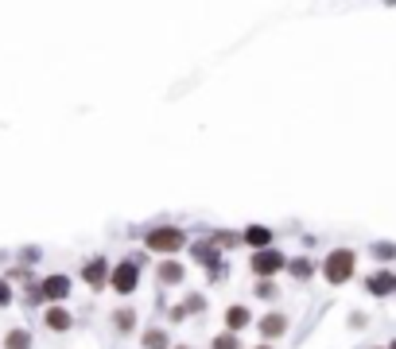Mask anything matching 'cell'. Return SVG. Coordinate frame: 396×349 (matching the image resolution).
Returning a JSON list of instances; mask_svg holds the SVG:
<instances>
[{
    "label": "cell",
    "mask_w": 396,
    "mask_h": 349,
    "mask_svg": "<svg viewBox=\"0 0 396 349\" xmlns=\"http://www.w3.org/2000/svg\"><path fill=\"white\" fill-rule=\"evenodd\" d=\"M354 264H357L354 249H334L327 256V264H322V272H327L330 283H346L350 275H354Z\"/></svg>",
    "instance_id": "obj_1"
},
{
    "label": "cell",
    "mask_w": 396,
    "mask_h": 349,
    "mask_svg": "<svg viewBox=\"0 0 396 349\" xmlns=\"http://www.w3.org/2000/svg\"><path fill=\"white\" fill-rule=\"evenodd\" d=\"M144 245H148V249L152 252H179L186 245V233L183 229H171V225H163V229H152L148 233V237H144Z\"/></svg>",
    "instance_id": "obj_2"
},
{
    "label": "cell",
    "mask_w": 396,
    "mask_h": 349,
    "mask_svg": "<svg viewBox=\"0 0 396 349\" xmlns=\"http://www.w3.org/2000/svg\"><path fill=\"white\" fill-rule=\"evenodd\" d=\"M109 283H113V291H117V295H132L136 283H140V268H136L132 260H125V264H117L109 272Z\"/></svg>",
    "instance_id": "obj_3"
},
{
    "label": "cell",
    "mask_w": 396,
    "mask_h": 349,
    "mask_svg": "<svg viewBox=\"0 0 396 349\" xmlns=\"http://www.w3.org/2000/svg\"><path fill=\"white\" fill-rule=\"evenodd\" d=\"M284 264H287V256L276 249V245H272V249H261V252L253 256V272H257V275H276Z\"/></svg>",
    "instance_id": "obj_4"
},
{
    "label": "cell",
    "mask_w": 396,
    "mask_h": 349,
    "mask_svg": "<svg viewBox=\"0 0 396 349\" xmlns=\"http://www.w3.org/2000/svg\"><path fill=\"white\" fill-rule=\"evenodd\" d=\"M105 275H109V264H105V256H93L90 264L82 268V280L90 283V287H105Z\"/></svg>",
    "instance_id": "obj_5"
},
{
    "label": "cell",
    "mask_w": 396,
    "mask_h": 349,
    "mask_svg": "<svg viewBox=\"0 0 396 349\" xmlns=\"http://www.w3.org/2000/svg\"><path fill=\"white\" fill-rule=\"evenodd\" d=\"M284 334H287V318L284 315H264L261 318V338L276 341V338H284Z\"/></svg>",
    "instance_id": "obj_6"
},
{
    "label": "cell",
    "mask_w": 396,
    "mask_h": 349,
    "mask_svg": "<svg viewBox=\"0 0 396 349\" xmlns=\"http://www.w3.org/2000/svg\"><path fill=\"white\" fill-rule=\"evenodd\" d=\"M241 241H245V245H253V249L261 252V249H272V233L264 229V225H249Z\"/></svg>",
    "instance_id": "obj_7"
},
{
    "label": "cell",
    "mask_w": 396,
    "mask_h": 349,
    "mask_svg": "<svg viewBox=\"0 0 396 349\" xmlns=\"http://www.w3.org/2000/svg\"><path fill=\"white\" fill-rule=\"evenodd\" d=\"M67 291H70L67 275H47V280H43V295H47V299H67Z\"/></svg>",
    "instance_id": "obj_8"
},
{
    "label": "cell",
    "mask_w": 396,
    "mask_h": 349,
    "mask_svg": "<svg viewBox=\"0 0 396 349\" xmlns=\"http://www.w3.org/2000/svg\"><path fill=\"white\" fill-rule=\"evenodd\" d=\"M365 287H369L373 295H392L396 291V275L392 272H377L373 280H365Z\"/></svg>",
    "instance_id": "obj_9"
},
{
    "label": "cell",
    "mask_w": 396,
    "mask_h": 349,
    "mask_svg": "<svg viewBox=\"0 0 396 349\" xmlns=\"http://www.w3.org/2000/svg\"><path fill=\"white\" fill-rule=\"evenodd\" d=\"M253 322V315H249V307H229L226 310V326H229V334H237V330H245V326Z\"/></svg>",
    "instance_id": "obj_10"
},
{
    "label": "cell",
    "mask_w": 396,
    "mask_h": 349,
    "mask_svg": "<svg viewBox=\"0 0 396 349\" xmlns=\"http://www.w3.org/2000/svg\"><path fill=\"white\" fill-rule=\"evenodd\" d=\"M43 322L51 326V330H70V310H67V307H47Z\"/></svg>",
    "instance_id": "obj_11"
},
{
    "label": "cell",
    "mask_w": 396,
    "mask_h": 349,
    "mask_svg": "<svg viewBox=\"0 0 396 349\" xmlns=\"http://www.w3.org/2000/svg\"><path fill=\"white\" fill-rule=\"evenodd\" d=\"M183 264H179V260H163V264H160V280L163 283H183Z\"/></svg>",
    "instance_id": "obj_12"
},
{
    "label": "cell",
    "mask_w": 396,
    "mask_h": 349,
    "mask_svg": "<svg viewBox=\"0 0 396 349\" xmlns=\"http://www.w3.org/2000/svg\"><path fill=\"white\" fill-rule=\"evenodd\" d=\"M4 349H32V334H27L24 326L8 330V338H4Z\"/></svg>",
    "instance_id": "obj_13"
},
{
    "label": "cell",
    "mask_w": 396,
    "mask_h": 349,
    "mask_svg": "<svg viewBox=\"0 0 396 349\" xmlns=\"http://www.w3.org/2000/svg\"><path fill=\"white\" fill-rule=\"evenodd\" d=\"M284 268H292L295 280H311V275H315V264H311V260H303V256H299V260H287Z\"/></svg>",
    "instance_id": "obj_14"
},
{
    "label": "cell",
    "mask_w": 396,
    "mask_h": 349,
    "mask_svg": "<svg viewBox=\"0 0 396 349\" xmlns=\"http://www.w3.org/2000/svg\"><path fill=\"white\" fill-rule=\"evenodd\" d=\"M194 260H203V264H214V260H218V249H214L210 241H198V245H194Z\"/></svg>",
    "instance_id": "obj_15"
},
{
    "label": "cell",
    "mask_w": 396,
    "mask_h": 349,
    "mask_svg": "<svg viewBox=\"0 0 396 349\" xmlns=\"http://www.w3.org/2000/svg\"><path fill=\"white\" fill-rule=\"evenodd\" d=\"M144 345H148V349H168V334H163V330H148V334H144Z\"/></svg>",
    "instance_id": "obj_16"
},
{
    "label": "cell",
    "mask_w": 396,
    "mask_h": 349,
    "mask_svg": "<svg viewBox=\"0 0 396 349\" xmlns=\"http://www.w3.org/2000/svg\"><path fill=\"white\" fill-rule=\"evenodd\" d=\"M113 326H117V330H132L136 315H132V310H117V315H113Z\"/></svg>",
    "instance_id": "obj_17"
},
{
    "label": "cell",
    "mask_w": 396,
    "mask_h": 349,
    "mask_svg": "<svg viewBox=\"0 0 396 349\" xmlns=\"http://www.w3.org/2000/svg\"><path fill=\"white\" fill-rule=\"evenodd\" d=\"M214 349H241V341H237V334H218V338H214Z\"/></svg>",
    "instance_id": "obj_18"
},
{
    "label": "cell",
    "mask_w": 396,
    "mask_h": 349,
    "mask_svg": "<svg viewBox=\"0 0 396 349\" xmlns=\"http://www.w3.org/2000/svg\"><path fill=\"white\" fill-rule=\"evenodd\" d=\"M257 295H261V299H276V287H272L268 280H261L257 283Z\"/></svg>",
    "instance_id": "obj_19"
},
{
    "label": "cell",
    "mask_w": 396,
    "mask_h": 349,
    "mask_svg": "<svg viewBox=\"0 0 396 349\" xmlns=\"http://www.w3.org/2000/svg\"><path fill=\"white\" fill-rule=\"evenodd\" d=\"M186 315H191V310H203V295H191V299H186Z\"/></svg>",
    "instance_id": "obj_20"
},
{
    "label": "cell",
    "mask_w": 396,
    "mask_h": 349,
    "mask_svg": "<svg viewBox=\"0 0 396 349\" xmlns=\"http://www.w3.org/2000/svg\"><path fill=\"white\" fill-rule=\"evenodd\" d=\"M8 303H12V291H8V283L0 280V307H8Z\"/></svg>",
    "instance_id": "obj_21"
},
{
    "label": "cell",
    "mask_w": 396,
    "mask_h": 349,
    "mask_svg": "<svg viewBox=\"0 0 396 349\" xmlns=\"http://www.w3.org/2000/svg\"><path fill=\"white\" fill-rule=\"evenodd\" d=\"M175 349H191V345H175Z\"/></svg>",
    "instance_id": "obj_22"
},
{
    "label": "cell",
    "mask_w": 396,
    "mask_h": 349,
    "mask_svg": "<svg viewBox=\"0 0 396 349\" xmlns=\"http://www.w3.org/2000/svg\"><path fill=\"white\" fill-rule=\"evenodd\" d=\"M257 349H272V345H257Z\"/></svg>",
    "instance_id": "obj_23"
}]
</instances>
